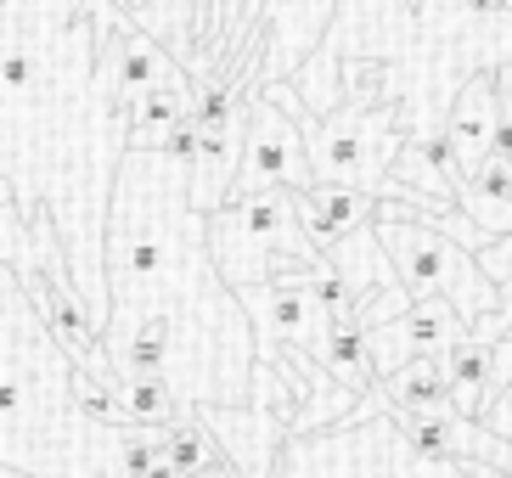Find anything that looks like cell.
<instances>
[{"label":"cell","mask_w":512,"mask_h":478,"mask_svg":"<svg viewBox=\"0 0 512 478\" xmlns=\"http://www.w3.org/2000/svg\"><path fill=\"white\" fill-rule=\"evenodd\" d=\"M203 225L209 214L186 197V164L169 152H119L102 231V355L113 372L169 383L192 417L254 400L259 366L248 310L214 270Z\"/></svg>","instance_id":"obj_1"},{"label":"cell","mask_w":512,"mask_h":478,"mask_svg":"<svg viewBox=\"0 0 512 478\" xmlns=\"http://www.w3.org/2000/svg\"><path fill=\"white\" fill-rule=\"evenodd\" d=\"M74 355L51 338L17 270L0 276V467L29 478H130L124 428L74 394Z\"/></svg>","instance_id":"obj_2"},{"label":"cell","mask_w":512,"mask_h":478,"mask_svg":"<svg viewBox=\"0 0 512 478\" xmlns=\"http://www.w3.org/2000/svg\"><path fill=\"white\" fill-rule=\"evenodd\" d=\"M276 478H467V467L417 450L383 405V411H349L332 428L287 434Z\"/></svg>","instance_id":"obj_3"},{"label":"cell","mask_w":512,"mask_h":478,"mask_svg":"<svg viewBox=\"0 0 512 478\" xmlns=\"http://www.w3.org/2000/svg\"><path fill=\"white\" fill-rule=\"evenodd\" d=\"M209 259L231 287H254L287 276V270H310L321 248L304 237L299 225V192H231L220 209H209Z\"/></svg>","instance_id":"obj_4"},{"label":"cell","mask_w":512,"mask_h":478,"mask_svg":"<svg viewBox=\"0 0 512 478\" xmlns=\"http://www.w3.org/2000/svg\"><path fill=\"white\" fill-rule=\"evenodd\" d=\"M406 119H411V102L400 90H389L383 102H338L332 113L304 119L310 175L377 192L389 180V164L406 147V135H411Z\"/></svg>","instance_id":"obj_5"},{"label":"cell","mask_w":512,"mask_h":478,"mask_svg":"<svg viewBox=\"0 0 512 478\" xmlns=\"http://www.w3.org/2000/svg\"><path fill=\"white\" fill-rule=\"evenodd\" d=\"M377 237L394 259V276L411 299H445L456 315H467V327L479 315L496 310V282L479 270V254L462 248L456 237H445L439 225L411 220V214H394L377 203Z\"/></svg>","instance_id":"obj_6"},{"label":"cell","mask_w":512,"mask_h":478,"mask_svg":"<svg viewBox=\"0 0 512 478\" xmlns=\"http://www.w3.org/2000/svg\"><path fill=\"white\" fill-rule=\"evenodd\" d=\"M310 147H304V113L282 107L265 90L242 96V164L231 192H304L310 186Z\"/></svg>","instance_id":"obj_7"},{"label":"cell","mask_w":512,"mask_h":478,"mask_svg":"<svg viewBox=\"0 0 512 478\" xmlns=\"http://www.w3.org/2000/svg\"><path fill=\"white\" fill-rule=\"evenodd\" d=\"M242 310H248V327H254V355H276V349H316L321 332L332 327L321 299L310 293L304 270H287L271 282L237 287Z\"/></svg>","instance_id":"obj_8"},{"label":"cell","mask_w":512,"mask_h":478,"mask_svg":"<svg viewBox=\"0 0 512 478\" xmlns=\"http://www.w3.org/2000/svg\"><path fill=\"white\" fill-rule=\"evenodd\" d=\"M467 332H473L467 315H456L445 299H411L400 315H389V321H377V327L366 332L377 383L389 372H400V366L417 360V355H445V349H456Z\"/></svg>","instance_id":"obj_9"},{"label":"cell","mask_w":512,"mask_h":478,"mask_svg":"<svg viewBox=\"0 0 512 478\" xmlns=\"http://www.w3.org/2000/svg\"><path fill=\"white\" fill-rule=\"evenodd\" d=\"M197 422L220 445L226 467H237L242 478H276V462H282V445H287L282 411L242 400V405H209V411H197Z\"/></svg>","instance_id":"obj_10"},{"label":"cell","mask_w":512,"mask_h":478,"mask_svg":"<svg viewBox=\"0 0 512 478\" xmlns=\"http://www.w3.org/2000/svg\"><path fill=\"white\" fill-rule=\"evenodd\" d=\"M501 113H507L501 62H496V68H479V74H467L462 90L451 96V107H445V135H451L456 158H462V175H467V169H479L484 158L496 152Z\"/></svg>","instance_id":"obj_11"},{"label":"cell","mask_w":512,"mask_h":478,"mask_svg":"<svg viewBox=\"0 0 512 478\" xmlns=\"http://www.w3.org/2000/svg\"><path fill=\"white\" fill-rule=\"evenodd\" d=\"M237 164H242V107L226 119H197V147L186 158V197L197 214L220 209L237 186Z\"/></svg>","instance_id":"obj_12"},{"label":"cell","mask_w":512,"mask_h":478,"mask_svg":"<svg viewBox=\"0 0 512 478\" xmlns=\"http://www.w3.org/2000/svg\"><path fill=\"white\" fill-rule=\"evenodd\" d=\"M377 220V192L366 186H338V180H310L299 192V225L316 248H332L338 237H349L355 225Z\"/></svg>","instance_id":"obj_13"},{"label":"cell","mask_w":512,"mask_h":478,"mask_svg":"<svg viewBox=\"0 0 512 478\" xmlns=\"http://www.w3.org/2000/svg\"><path fill=\"white\" fill-rule=\"evenodd\" d=\"M344 0H271L265 12V40H271V74H293L321 45L327 23H338Z\"/></svg>","instance_id":"obj_14"},{"label":"cell","mask_w":512,"mask_h":478,"mask_svg":"<svg viewBox=\"0 0 512 478\" xmlns=\"http://www.w3.org/2000/svg\"><path fill=\"white\" fill-rule=\"evenodd\" d=\"M186 113H192V74L175 68L169 79H158V85L141 90L136 102H124V113H119L124 147L158 152V147H164V135L175 130V119H186Z\"/></svg>","instance_id":"obj_15"},{"label":"cell","mask_w":512,"mask_h":478,"mask_svg":"<svg viewBox=\"0 0 512 478\" xmlns=\"http://www.w3.org/2000/svg\"><path fill=\"white\" fill-rule=\"evenodd\" d=\"M321 259L344 276L349 293H355L361 304L372 299V293H394V287H400L389 248H383V237H377V225H355L349 237H338L332 248H321Z\"/></svg>","instance_id":"obj_16"},{"label":"cell","mask_w":512,"mask_h":478,"mask_svg":"<svg viewBox=\"0 0 512 478\" xmlns=\"http://www.w3.org/2000/svg\"><path fill=\"white\" fill-rule=\"evenodd\" d=\"M456 209L496 242L512 225V158H484L479 169H467L456 180Z\"/></svg>","instance_id":"obj_17"},{"label":"cell","mask_w":512,"mask_h":478,"mask_svg":"<svg viewBox=\"0 0 512 478\" xmlns=\"http://www.w3.org/2000/svg\"><path fill=\"white\" fill-rule=\"evenodd\" d=\"M479 270L490 276V282H501V276L512 270V225L501 231L496 242H490V248H479Z\"/></svg>","instance_id":"obj_18"},{"label":"cell","mask_w":512,"mask_h":478,"mask_svg":"<svg viewBox=\"0 0 512 478\" xmlns=\"http://www.w3.org/2000/svg\"><path fill=\"white\" fill-rule=\"evenodd\" d=\"M484 428H490V434H496V439H507V445H512V389H501L496 394V400H490V405H484Z\"/></svg>","instance_id":"obj_19"},{"label":"cell","mask_w":512,"mask_h":478,"mask_svg":"<svg viewBox=\"0 0 512 478\" xmlns=\"http://www.w3.org/2000/svg\"><path fill=\"white\" fill-rule=\"evenodd\" d=\"M164 0H107V12L119 17V23H136V29H152V12H158Z\"/></svg>","instance_id":"obj_20"},{"label":"cell","mask_w":512,"mask_h":478,"mask_svg":"<svg viewBox=\"0 0 512 478\" xmlns=\"http://www.w3.org/2000/svg\"><path fill=\"white\" fill-rule=\"evenodd\" d=\"M467 17H479V23H490V17H507L512 12V0H456Z\"/></svg>","instance_id":"obj_21"},{"label":"cell","mask_w":512,"mask_h":478,"mask_svg":"<svg viewBox=\"0 0 512 478\" xmlns=\"http://www.w3.org/2000/svg\"><path fill=\"white\" fill-rule=\"evenodd\" d=\"M394 6L406 12V23H422V17H428V6H434V0H394Z\"/></svg>","instance_id":"obj_22"},{"label":"cell","mask_w":512,"mask_h":478,"mask_svg":"<svg viewBox=\"0 0 512 478\" xmlns=\"http://www.w3.org/2000/svg\"><path fill=\"white\" fill-rule=\"evenodd\" d=\"M0 209H23V203H17V186H12V175H6V169H0Z\"/></svg>","instance_id":"obj_23"},{"label":"cell","mask_w":512,"mask_h":478,"mask_svg":"<svg viewBox=\"0 0 512 478\" xmlns=\"http://www.w3.org/2000/svg\"><path fill=\"white\" fill-rule=\"evenodd\" d=\"M34 6H62V12H91V0H34Z\"/></svg>","instance_id":"obj_24"},{"label":"cell","mask_w":512,"mask_h":478,"mask_svg":"<svg viewBox=\"0 0 512 478\" xmlns=\"http://www.w3.org/2000/svg\"><path fill=\"white\" fill-rule=\"evenodd\" d=\"M209 478H242V473H237V467H220V473H209Z\"/></svg>","instance_id":"obj_25"},{"label":"cell","mask_w":512,"mask_h":478,"mask_svg":"<svg viewBox=\"0 0 512 478\" xmlns=\"http://www.w3.org/2000/svg\"><path fill=\"white\" fill-rule=\"evenodd\" d=\"M0 478H29V473H6V467H0Z\"/></svg>","instance_id":"obj_26"},{"label":"cell","mask_w":512,"mask_h":478,"mask_svg":"<svg viewBox=\"0 0 512 478\" xmlns=\"http://www.w3.org/2000/svg\"><path fill=\"white\" fill-rule=\"evenodd\" d=\"M507 389H512V377H507Z\"/></svg>","instance_id":"obj_27"}]
</instances>
